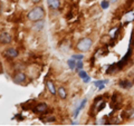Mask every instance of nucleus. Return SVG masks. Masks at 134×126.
Masks as SVG:
<instances>
[{
    "label": "nucleus",
    "mask_w": 134,
    "mask_h": 126,
    "mask_svg": "<svg viewBox=\"0 0 134 126\" xmlns=\"http://www.w3.org/2000/svg\"><path fill=\"white\" fill-rule=\"evenodd\" d=\"M45 15H46V12L44 10V8L40 7V6H37L35 8H32V9L28 12L27 18H28L29 21L36 22V21H38V20L44 19Z\"/></svg>",
    "instance_id": "f257e3e1"
},
{
    "label": "nucleus",
    "mask_w": 134,
    "mask_h": 126,
    "mask_svg": "<svg viewBox=\"0 0 134 126\" xmlns=\"http://www.w3.org/2000/svg\"><path fill=\"white\" fill-rule=\"evenodd\" d=\"M93 46V40L90 37H85V38H82L81 40L76 44V49L78 51H82V53H86L92 48Z\"/></svg>",
    "instance_id": "f03ea898"
},
{
    "label": "nucleus",
    "mask_w": 134,
    "mask_h": 126,
    "mask_svg": "<svg viewBox=\"0 0 134 126\" xmlns=\"http://www.w3.org/2000/svg\"><path fill=\"white\" fill-rule=\"evenodd\" d=\"M12 81H14L15 84L23 85V84L26 83L27 76H26V74H25V73H23V71H17L14 76H12Z\"/></svg>",
    "instance_id": "7ed1b4c3"
},
{
    "label": "nucleus",
    "mask_w": 134,
    "mask_h": 126,
    "mask_svg": "<svg viewBox=\"0 0 134 126\" xmlns=\"http://www.w3.org/2000/svg\"><path fill=\"white\" fill-rule=\"evenodd\" d=\"M3 54H5L6 57L11 58V59H14V58H17V57H18V55H19L18 50H17L16 48H12V47L6 49L5 51H3Z\"/></svg>",
    "instance_id": "20e7f679"
},
{
    "label": "nucleus",
    "mask_w": 134,
    "mask_h": 126,
    "mask_svg": "<svg viewBox=\"0 0 134 126\" xmlns=\"http://www.w3.org/2000/svg\"><path fill=\"white\" fill-rule=\"evenodd\" d=\"M35 111L37 114H45L46 112L48 111V105L45 104V103H40V104H37L35 106Z\"/></svg>",
    "instance_id": "39448f33"
},
{
    "label": "nucleus",
    "mask_w": 134,
    "mask_h": 126,
    "mask_svg": "<svg viewBox=\"0 0 134 126\" xmlns=\"http://www.w3.org/2000/svg\"><path fill=\"white\" fill-rule=\"evenodd\" d=\"M0 43H1L2 45L10 44L11 43V36L8 32L1 31V33H0Z\"/></svg>",
    "instance_id": "423d86ee"
},
{
    "label": "nucleus",
    "mask_w": 134,
    "mask_h": 126,
    "mask_svg": "<svg viewBox=\"0 0 134 126\" xmlns=\"http://www.w3.org/2000/svg\"><path fill=\"white\" fill-rule=\"evenodd\" d=\"M46 87H47V89L50 94L53 95H56L57 94V88L55 87V85H54V83L50 81V79H48L47 82H46Z\"/></svg>",
    "instance_id": "0eeeda50"
},
{
    "label": "nucleus",
    "mask_w": 134,
    "mask_h": 126,
    "mask_svg": "<svg viewBox=\"0 0 134 126\" xmlns=\"http://www.w3.org/2000/svg\"><path fill=\"white\" fill-rule=\"evenodd\" d=\"M47 5L49 6V8H52L54 10L59 9L60 7V0H47Z\"/></svg>",
    "instance_id": "6e6552de"
},
{
    "label": "nucleus",
    "mask_w": 134,
    "mask_h": 126,
    "mask_svg": "<svg viewBox=\"0 0 134 126\" xmlns=\"http://www.w3.org/2000/svg\"><path fill=\"white\" fill-rule=\"evenodd\" d=\"M57 95H58V97L62 98V99H66L67 98V89L65 87H58L57 88Z\"/></svg>",
    "instance_id": "1a4fd4ad"
},
{
    "label": "nucleus",
    "mask_w": 134,
    "mask_h": 126,
    "mask_svg": "<svg viewBox=\"0 0 134 126\" xmlns=\"http://www.w3.org/2000/svg\"><path fill=\"white\" fill-rule=\"evenodd\" d=\"M44 26H45L44 19H41V20H38V21H36V22H35L34 29H35V30H41V29L44 28Z\"/></svg>",
    "instance_id": "9d476101"
},
{
    "label": "nucleus",
    "mask_w": 134,
    "mask_h": 126,
    "mask_svg": "<svg viewBox=\"0 0 134 126\" xmlns=\"http://www.w3.org/2000/svg\"><path fill=\"white\" fill-rule=\"evenodd\" d=\"M78 75H79V77H82L83 78V82H85V83H88L90 82V77H88V75L86 74V71H84V70H79L78 71Z\"/></svg>",
    "instance_id": "9b49d317"
},
{
    "label": "nucleus",
    "mask_w": 134,
    "mask_h": 126,
    "mask_svg": "<svg viewBox=\"0 0 134 126\" xmlns=\"http://www.w3.org/2000/svg\"><path fill=\"white\" fill-rule=\"evenodd\" d=\"M125 116H126L127 119H133L134 118V108H130L125 113Z\"/></svg>",
    "instance_id": "f8f14e48"
},
{
    "label": "nucleus",
    "mask_w": 134,
    "mask_h": 126,
    "mask_svg": "<svg viewBox=\"0 0 134 126\" xmlns=\"http://www.w3.org/2000/svg\"><path fill=\"white\" fill-rule=\"evenodd\" d=\"M120 86H122L124 88H130L132 86V83L130 81H122V82H120Z\"/></svg>",
    "instance_id": "ddd939ff"
},
{
    "label": "nucleus",
    "mask_w": 134,
    "mask_h": 126,
    "mask_svg": "<svg viewBox=\"0 0 134 126\" xmlns=\"http://www.w3.org/2000/svg\"><path fill=\"white\" fill-rule=\"evenodd\" d=\"M82 68H83V61H82V60L76 61V67H75V69H76L77 71H79Z\"/></svg>",
    "instance_id": "4468645a"
},
{
    "label": "nucleus",
    "mask_w": 134,
    "mask_h": 126,
    "mask_svg": "<svg viewBox=\"0 0 134 126\" xmlns=\"http://www.w3.org/2000/svg\"><path fill=\"white\" fill-rule=\"evenodd\" d=\"M67 62H68V66H69V68H70V69H74L75 67H76V61H74L73 59H69Z\"/></svg>",
    "instance_id": "2eb2a0df"
},
{
    "label": "nucleus",
    "mask_w": 134,
    "mask_h": 126,
    "mask_svg": "<svg viewBox=\"0 0 134 126\" xmlns=\"http://www.w3.org/2000/svg\"><path fill=\"white\" fill-rule=\"evenodd\" d=\"M100 6H102L103 9H107L108 8V1H106V0H104V1L100 3Z\"/></svg>",
    "instance_id": "dca6fc26"
},
{
    "label": "nucleus",
    "mask_w": 134,
    "mask_h": 126,
    "mask_svg": "<svg viewBox=\"0 0 134 126\" xmlns=\"http://www.w3.org/2000/svg\"><path fill=\"white\" fill-rule=\"evenodd\" d=\"M83 58H84L83 55H74L73 56V59H77V60H82Z\"/></svg>",
    "instance_id": "f3484780"
},
{
    "label": "nucleus",
    "mask_w": 134,
    "mask_h": 126,
    "mask_svg": "<svg viewBox=\"0 0 134 126\" xmlns=\"http://www.w3.org/2000/svg\"><path fill=\"white\" fill-rule=\"evenodd\" d=\"M40 1H41V0H31V2H34V3H38Z\"/></svg>",
    "instance_id": "a211bd4d"
},
{
    "label": "nucleus",
    "mask_w": 134,
    "mask_h": 126,
    "mask_svg": "<svg viewBox=\"0 0 134 126\" xmlns=\"http://www.w3.org/2000/svg\"><path fill=\"white\" fill-rule=\"evenodd\" d=\"M112 1H113V2H116V1H117V0H112Z\"/></svg>",
    "instance_id": "6ab92c4d"
}]
</instances>
